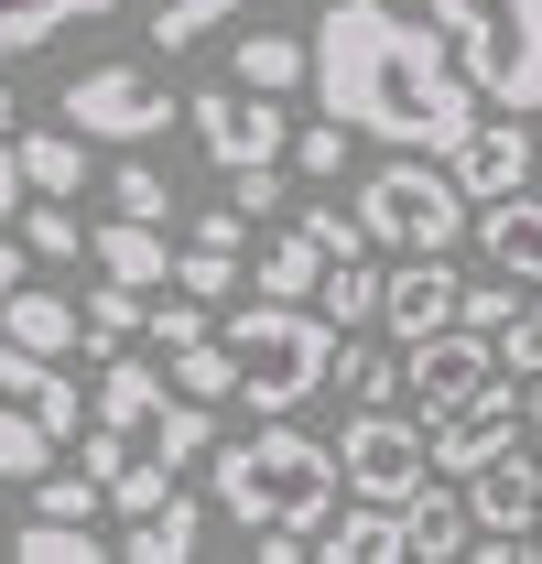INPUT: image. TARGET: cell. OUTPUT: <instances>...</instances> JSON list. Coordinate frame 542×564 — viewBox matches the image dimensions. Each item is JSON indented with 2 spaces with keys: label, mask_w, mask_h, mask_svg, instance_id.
<instances>
[{
  "label": "cell",
  "mask_w": 542,
  "mask_h": 564,
  "mask_svg": "<svg viewBox=\"0 0 542 564\" xmlns=\"http://www.w3.org/2000/svg\"><path fill=\"white\" fill-rule=\"evenodd\" d=\"M315 109L358 120L391 152H445L456 163V141L477 131L488 98H477L445 22H412L391 0H326V22H315Z\"/></svg>",
  "instance_id": "obj_1"
},
{
  "label": "cell",
  "mask_w": 542,
  "mask_h": 564,
  "mask_svg": "<svg viewBox=\"0 0 542 564\" xmlns=\"http://www.w3.org/2000/svg\"><path fill=\"white\" fill-rule=\"evenodd\" d=\"M337 499H347L337 445H315L293 413H261V434L217 445V510L239 532H315Z\"/></svg>",
  "instance_id": "obj_2"
},
{
  "label": "cell",
  "mask_w": 542,
  "mask_h": 564,
  "mask_svg": "<svg viewBox=\"0 0 542 564\" xmlns=\"http://www.w3.org/2000/svg\"><path fill=\"white\" fill-rule=\"evenodd\" d=\"M337 315L326 304H282V293H261V304H239L228 315V348H239V402L250 413H304L326 380H337Z\"/></svg>",
  "instance_id": "obj_3"
},
{
  "label": "cell",
  "mask_w": 542,
  "mask_h": 564,
  "mask_svg": "<svg viewBox=\"0 0 542 564\" xmlns=\"http://www.w3.org/2000/svg\"><path fill=\"white\" fill-rule=\"evenodd\" d=\"M358 217H369V250H456L477 196L445 152H391L380 174H358Z\"/></svg>",
  "instance_id": "obj_4"
},
{
  "label": "cell",
  "mask_w": 542,
  "mask_h": 564,
  "mask_svg": "<svg viewBox=\"0 0 542 564\" xmlns=\"http://www.w3.org/2000/svg\"><path fill=\"white\" fill-rule=\"evenodd\" d=\"M423 11L456 33L477 98L532 120V109H542V0H423Z\"/></svg>",
  "instance_id": "obj_5"
},
{
  "label": "cell",
  "mask_w": 542,
  "mask_h": 564,
  "mask_svg": "<svg viewBox=\"0 0 542 564\" xmlns=\"http://www.w3.org/2000/svg\"><path fill=\"white\" fill-rule=\"evenodd\" d=\"M337 467H347V499H380V510H402V499L434 478V423H402L391 402H380V413H347Z\"/></svg>",
  "instance_id": "obj_6"
},
{
  "label": "cell",
  "mask_w": 542,
  "mask_h": 564,
  "mask_svg": "<svg viewBox=\"0 0 542 564\" xmlns=\"http://www.w3.org/2000/svg\"><path fill=\"white\" fill-rule=\"evenodd\" d=\"M499 380H510V358H499V337H488V326H467V315H456V326H434V337H412V348H402V391L423 402V423L467 413L477 391H499Z\"/></svg>",
  "instance_id": "obj_7"
},
{
  "label": "cell",
  "mask_w": 542,
  "mask_h": 564,
  "mask_svg": "<svg viewBox=\"0 0 542 564\" xmlns=\"http://www.w3.org/2000/svg\"><path fill=\"white\" fill-rule=\"evenodd\" d=\"M185 131H196V152L217 174H250V163L293 152V120H282L271 87H206V98H185Z\"/></svg>",
  "instance_id": "obj_8"
},
{
  "label": "cell",
  "mask_w": 542,
  "mask_h": 564,
  "mask_svg": "<svg viewBox=\"0 0 542 564\" xmlns=\"http://www.w3.org/2000/svg\"><path fill=\"white\" fill-rule=\"evenodd\" d=\"M66 120H76L87 141H152L163 120H185V98H174L152 66H87V76L66 87Z\"/></svg>",
  "instance_id": "obj_9"
},
{
  "label": "cell",
  "mask_w": 542,
  "mask_h": 564,
  "mask_svg": "<svg viewBox=\"0 0 542 564\" xmlns=\"http://www.w3.org/2000/svg\"><path fill=\"white\" fill-rule=\"evenodd\" d=\"M467 510H477V543H521V532H542V456H532V445H499L488 467H467Z\"/></svg>",
  "instance_id": "obj_10"
},
{
  "label": "cell",
  "mask_w": 542,
  "mask_h": 564,
  "mask_svg": "<svg viewBox=\"0 0 542 564\" xmlns=\"http://www.w3.org/2000/svg\"><path fill=\"white\" fill-rule=\"evenodd\" d=\"M456 315H467V282L445 272V250H402V272L380 282V326H391V337H434V326H456Z\"/></svg>",
  "instance_id": "obj_11"
},
{
  "label": "cell",
  "mask_w": 542,
  "mask_h": 564,
  "mask_svg": "<svg viewBox=\"0 0 542 564\" xmlns=\"http://www.w3.org/2000/svg\"><path fill=\"white\" fill-rule=\"evenodd\" d=\"M456 174H467L477 207H488V196H521V185L542 174V141L521 131V109H510V120H488V109H477V131L456 141Z\"/></svg>",
  "instance_id": "obj_12"
},
{
  "label": "cell",
  "mask_w": 542,
  "mask_h": 564,
  "mask_svg": "<svg viewBox=\"0 0 542 564\" xmlns=\"http://www.w3.org/2000/svg\"><path fill=\"white\" fill-rule=\"evenodd\" d=\"M499 445H521V402H510V380H499V391H477L467 413L434 423V478H467V467H488Z\"/></svg>",
  "instance_id": "obj_13"
},
{
  "label": "cell",
  "mask_w": 542,
  "mask_h": 564,
  "mask_svg": "<svg viewBox=\"0 0 542 564\" xmlns=\"http://www.w3.org/2000/svg\"><path fill=\"white\" fill-rule=\"evenodd\" d=\"M163 369H174V358H163ZM163 369H152V358H98V423H120V434H152V423L185 402Z\"/></svg>",
  "instance_id": "obj_14"
},
{
  "label": "cell",
  "mask_w": 542,
  "mask_h": 564,
  "mask_svg": "<svg viewBox=\"0 0 542 564\" xmlns=\"http://www.w3.org/2000/svg\"><path fill=\"white\" fill-rule=\"evenodd\" d=\"M467 543H477L467 489H434V478H423V489L402 499V554H412V564H456Z\"/></svg>",
  "instance_id": "obj_15"
},
{
  "label": "cell",
  "mask_w": 542,
  "mask_h": 564,
  "mask_svg": "<svg viewBox=\"0 0 542 564\" xmlns=\"http://www.w3.org/2000/svg\"><path fill=\"white\" fill-rule=\"evenodd\" d=\"M87 261L152 293V282H174V261H185V250H163V217H120V207H109V228H87Z\"/></svg>",
  "instance_id": "obj_16"
},
{
  "label": "cell",
  "mask_w": 542,
  "mask_h": 564,
  "mask_svg": "<svg viewBox=\"0 0 542 564\" xmlns=\"http://www.w3.org/2000/svg\"><path fill=\"white\" fill-rule=\"evenodd\" d=\"M477 239H488V272L542 282V196L532 185H521V196H488V207H477Z\"/></svg>",
  "instance_id": "obj_17"
},
{
  "label": "cell",
  "mask_w": 542,
  "mask_h": 564,
  "mask_svg": "<svg viewBox=\"0 0 542 564\" xmlns=\"http://www.w3.org/2000/svg\"><path fill=\"white\" fill-rule=\"evenodd\" d=\"M0 337H22L33 358H66V348H87V293H11L0 304Z\"/></svg>",
  "instance_id": "obj_18"
},
{
  "label": "cell",
  "mask_w": 542,
  "mask_h": 564,
  "mask_svg": "<svg viewBox=\"0 0 542 564\" xmlns=\"http://www.w3.org/2000/svg\"><path fill=\"white\" fill-rule=\"evenodd\" d=\"M315 554H326V564H391V554H402V510H380V499H337V510L315 521Z\"/></svg>",
  "instance_id": "obj_19"
},
{
  "label": "cell",
  "mask_w": 542,
  "mask_h": 564,
  "mask_svg": "<svg viewBox=\"0 0 542 564\" xmlns=\"http://www.w3.org/2000/svg\"><path fill=\"white\" fill-rule=\"evenodd\" d=\"M98 11H120V0H0V66L55 44V33H76V22H98Z\"/></svg>",
  "instance_id": "obj_20"
},
{
  "label": "cell",
  "mask_w": 542,
  "mask_h": 564,
  "mask_svg": "<svg viewBox=\"0 0 542 564\" xmlns=\"http://www.w3.org/2000/svg\"><path fill=\"white\" fill-rule=\"evenodd\" d=\"M152 326V304H141V282H120V272H98V293H87V358H120Z\"/></svg>",
  "instance_id": "obj_21"
},
{
  "label": "cell",
  "mask_w": 542,
  "mask_h": 564,
  "mask_svg": "<svg viewBox=\"0 0 542 564\" xmlns=\"http://www.w3.org/2000/svg\"><path fill=\"white\" fill-rule=\"evenodd\" d=\"M196 532H206L196 499H163V510H141V521H131L120 554H131V564H185V554H196Z\"/></svg>",
  "instance_id": "obj_22"
},
{
  "label": "cell",
  "mask_w": 542,
  "mask_h": 564,
  "mask_svg": "<svg viewBox=\"0 0 542 564\" xmlns=\"http://www.w3.org/2000/svg\"><path fill=\"white\" fill-rule=\"evenodd\" d=\"M315 76V44H293V33H239V87H271V98H293Z\"/></svg>",
  "instance_id": "obj_23"
},
{
  "label": "cell",
  "mask_w": 542,
  "mask_h": 564,
  "mask_svg": "<svg viewBox=\"0 0 542 564\" xmlns=\"http://www.w3.org/2000/svg\"><path fill=\"white\" fill-rule=\"evenodd\" d=\"M22 174H33V196H76L87 185V131H22Z\"/></svg>",
  "instance_id": "obj_24"
},
{
  "label": "cell",
  "mask_w": 542,
  "mask_h": 564,
  "mask_svg": "<svg viewBox=\"0 0 542 564\" xmlns=\"http://www.w3.org/2000/svg\"><path fill=\"white\" fill-rule=\"evenodd\" d=\"M44 467H55V423L33 402H0V489L11 478H44Z\"/></svg>",
  "instance_id": "obj_25"
},
{
  "label": "cell",
  "mask_w": 542,
  "mask_h": 564,
  "mask_svg": "<svg viewBox=\"0 0 542 564\" xmlns=\"http://www.w3.org/2000/svg\"><path fill=\"white\" fill-rule=\"evenodd\" d=\"M174 391L206 402V413H217V402H239V348H228V337H196V348L174 358Z\"/></svg>",
  "instance_id": "obj_26"
},
{
  "label": "cell",
  "mask_w": 542,
  "mask_h": 564,
  "mask_svg": "<svg viewBox=\"0 0 542 564\" xmlns=\"http://www.w3.org/2000/svg\"><path fill=\"white\" fill-rule=\"evenodd\" d=\"M11 554L22 564H109L98 543H87V521H55V510H33V521L11 532Z\"/></svg>",
  "instance_id": "obj_27"
},
{
  "label": "cell",
  "mask_w": 542,
  "mask_h": 564,
  "mask_svg": "<svg viewBox=\"0 0 542 564\" xmlns=\"http://www.w3.org/2000/svg\"><path fill=\"white\" fill-rule=\"evenodd\" d=\"M315 282H326V250L293 228L282 250H261V293H282V304H315Z\"/></svg>",
  "instance_id": "obj_28"
},
{
  "label": "cell",
  "mask_w": 542,
  "mask_h": 564,
  "mask_svg": "<svg viewBox=\"0 0 542 564\" xmlns=\"http://www.w3.org/2000/svg\"><path fill=\"white\" fill-rule=\"evenodd\" d=\"M315 304H326L337 326H380V272H369V261H326Z\"/></svg>",
  "instance_id": "obj_29"
},
{
  "label": "cell",
  "mask_w": 542,
  "mask_h": 564,
  "mask_svg": "<svg viewBox=\"0 0 542 564\" xmlns=\"http://www.w3.org/2000/svg\"><path fill=\"white\" fill-rule=\"evenodd\" d=\"M337 391L358 402V413H380V402L402 391V369H391L380 348H358V337H337Z\"/></svg>",
  "instance_id": "obj_30"
},
{
  "label": "cell",
  "mask_w": 542,
  "mask_h": 564,
  "mask_svg": "<svg viewBox=\"0 0 542 564\" xmlns=\"http://www.w3.org/2000/svg\"><path fill=\"white\" fill-rule=\"evenodd\" d=\"M293 228H304V239H315L326 261H358V250H369V217H358V207H337V196H315V207H293Z\"/></svg>",
  "instance_id": "obj_31"
},
{
  "label": "cell",
  "mask_w": 542,
  "mask_h": 564,
  "mask_svg": "<svg viewBox=\"0 0 542 564\" xmlns=\"http://www.w3.org/2000/svg\"><path fill=\"white\" fill-rule=\"evenodd\" d=\"M239 0H141V22H152V44L174 55V44H196V33H217Z\"/></svg>",
  "instance_id": "obj_32"
},
{
  "label": "cell",
  "mask_w": 542,
  "mask_h": 564,
  "mask_svg": "<svg viewBox=\"0 0 542 564\" xmlns=\"http://www.w3.org/2000/svg\"><path fill=\"white\" fill-rule=\"evenodd\" d=\"M22 239H33V261H76V250H87V228H76L66 196H33V207H22Z\"/></svg>",
  "instance_id": "obj_33"
},
{
  "label": "cell",
  "mask_w": 542,
  "mask_h": 564,
  "mask_svg": "<svg viewBox=\"0 0 542 564\" xmlns=\"http://www.w3.org/2000/svg\"><path fill=\"white\" fill-rule=\"evenodd\" d=\"M347 141H358V120L326 109V120H304V131H293V163H304L315 185H337V174H347Z\"/></svg>",
  "instance_id": "obj_34"
},
{
  "label": "cell",
  "mask_w": 542,
  "mask_h": 564,
  "mask_svg": "<svg viewBox=\"0 0 542 564\" xmlns=\"http://www.w3.org/2000/svg\"><path fill=\"white\" fill-rule=\"evenodd\" d=\"M98 499H109L98 467H44V478H33V510H55V521H87Z\"/></svg>",
  "instance_id": "obj_35"
},
{
  "label": "cell",
  "mask_w": 542,
  "mask_h": 564,
  "mask_svg": "<svg viewBox=\"0 0 542 564\" xmlns=\"http://www.w3.org/2000/svg\"><path fill=\"white\" fill-rule=\"evenodd\" d=\"M141 337H152L163 358H185L196 337H217V326H206V293H185V282H174V304H152V326H141Z\"/></svg>",
  "instance_id": "obj_36"
},
{
  "label": "cell",
  "mask_w": 542,
  "mask_h": 564,
  "mask_svg": "<svg viewBox=\"0 0 542 564\" xmlns=\"http://www.w3.org/2000/svg\"><path fill=\"white\" fill-rule=\"evenodd\" d=\"M206 445H217V423H206V402H174V413L152 423V456H163V467H196Z\"/></svg>",
  "instance_id": "obj_37"
},
{
  "label": "cell",
  "mask_w": 542,
  "mask_h": 564,
  "mask_svg": "<svg viewBox=\"0 0 542 564\" xmlns=\"http://www.w3.org/2000/svg\"><path fill=\"white\" fill-rule=\"evenodd\" d=\"M163 499H174V467H163V456H141V467H120V478H109V510H120V521L163 510Z\"/></svg>",
  "instance_id": "obj_38"
},
{
  "label": "cell",
  "mask_w": 542,
  "mask_h": 564,
  "mask_svg": "<svg viewBox=\"0 0 542 564\" xmlns=\"http://www.w3.org/2000/svg\"><path fill=\"white\" fill-rule=\"evenodd\" d=\"M109 207L120 217H174V185H163L152 163H120V174H109Z\"/></svg>",
  "instance_id": "obj_39"
},
{
  "label": "cell",
  "mask_w": 542,
  "mask_h": 564,
  "mask_svg": "<svg viewBox=\"0 0 542 564\" xmlns=\"http://www.w3.org/2000/svg\"><path fill=\"white\" fill-rule=\"evenodd\" d=\"M521 304H532V282H467V326H488V337H510V315H521Z\"/></svg>",
  "instance_id": "obj_40"
},
{
  "label": "cell",
  "mask_w": 542,
  "mask_h": 564,
  "mask_svg": "<svg viewBox=\"0 0 542 564\" xmlns=\"http://www.w3.org/2000/svg\"><path fill=\"white\" fill-rule=\"evenodd\" d=\"M174 282H185V293H239V250H217V239H196V250L174 261Z\"/></svg>",
  "instance_id": "obj_41"
},
{
  "label": "cell",
  "mask_w": 542,
  "mask_h": 564,
  "mask_svg": "<svg viewBox=\"0 0 542 564\" xmlns=\"http://www.w3.org/2000/svg\"><path fill=\"white\" fill-rule=\"evenodd\" d=\"M499 358H510V380H532V369H542V282H532V304L510 315V337H499Z\"/></svg>",
  "instance_id": "obj_42"
},
{
  "label": "cell",
  "mask_w": 542,
  "mask_h": 564,
  "mask_svg": "<svg viewBox=\"0 0 542 564\" xmlns=\"http://www.w3.org/2000/svg\"><path fill=\"white\" fill-rule=\"evenodd\" d=\"M33 391H44V358L22 337H0V402H33Z\"/></svg>",
  "instance_id": "obj_43"
},
{
  "label": "cell",
  "mask_w": 542,
  "mask_h": 564,
  "mask_svg": "<svg viewBox=\"0 0 542 564\" xmlns=\"http://www.w3.org/2000/svg\"><path fill=\"white\" fill-rule=\"evenodd\" d=\"M228 196L250 217H282V163H250V174H228Z\"/></svg>",
  "instance_id": "obj_44"
},
{
  "label": "cell",
  "mask_w": 542,
  "mask_h": 564,
  "mask_svg": "<svg viewBox=\"0 0 542 564\" xmlns=\"http://www.w3.org/2000/svg\"><path fill=\"white\" fill-rule=\"evenodd\" d=\"M33 207V174H22V131H0V217Z\"/></svg>",
  "instance_id": "obj_45"
},
{
  "label": "cell",
  "mask_w": 542,
  "mask_h": 564,
  "mask_svg": "<svg viewBox=\"0 0 542 564\" xmlns=\"http://www.w3.org/2000/svg\"><path fill=\"white\" fill-rule=\"evenodd\" d=\"M196 239H217V250H239V239H250V207H239V196H228V207H206V217H196Z\"/></svg>",
  "instance_id": "obj_46"
},
{
  "label": "cell",
  "mask_w": 542,
  "mask_h": 564,
  "mask_svg": "<svg viewBox=\"0 0 542 564\" xmlns=\"http://www.w3.org/2000/svg\"><path fill=\"white\" fill-rule=\"evenodd\" d=\"M33 413L55 423V434H76V380H55V369H44V391H33Z\"/></svg>",
  "instance_id": "obj_47"
},
{
  "label": "cell",
  "mask_w": 542,
  "mask_h": 564,
  "mask_svg": "<svg viewBox=\"0 0 542 564\" xmlns=\"http://www.w3.org/2000/svg\"><path fill=\"white\" fill-rule=\"evenodd\" d=\"M22 261H33V239H0V304L22 293Z\"/></svg>",
  "instance_id": "obj_48"
},
{
  "label": "cell",
  "mask_w": 542,
  "mask_h": 564,
  "mask_svg": "<svg viewBox=\"0 0 542 564\" xmlns=\"http://www.w3.org/2000/svg\"><path fill=\"white\" fill-rule=\"evenodd\" d=\"M532 434H542V369H532Z\"/></svg>",
  "instance_id": "obj_49"
},
{
  "label": "cell",
  "mask_w": 542,
  "mask_h": 564,
  "mask_svg": "<svg viewBox=\"0 0 542 564\" xmlns=\"http://www.w3.org/2000/svg\"><path fill=\"white\" fill-rule=\"evenodd\" d=\"M0 131H11V87H0Z\"/></svg>",
  "instance_id": "obj_50"
}]
</instances>
